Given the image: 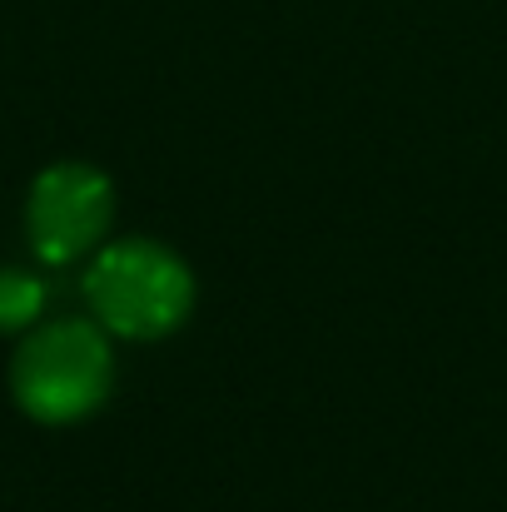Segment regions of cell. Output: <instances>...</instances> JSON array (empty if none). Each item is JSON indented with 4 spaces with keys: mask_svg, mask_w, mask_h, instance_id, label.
Here are the masks:
<instances>
[{
    "mask_svg": "<svg viewBox=\"0 0 507 512\" xmlns=\"http://www.w3.org/2000/svg\"><path fill=\"white\" fill-rule=\"evenodd\" d=\"M115 358L110 343L85 319H60L35 329L10 363V393L35 423H80L110 393Z\"/></svg>",
    "mask_w": 507,
    "mask_h": 512,
    "instance_id": "cell-1",
    "label": "cell"
},
{
    "mask_svg": "<svg viewBox=\"0 0 507 512\" xmlns=\"http://www.w3.org/2000/svg\"><path fill=\"white\" fill-rule=\"evenodd\" d=\"M85 299L110 334L165 339L169 329L184 324V314L194 304V279L165 244L125 239V244H110L90 264Z\"/></svg>",
    "mask_w": 507,
    "mask_h": 512,
    "instance_id": "cell-2",
    "label": "cell"
},
{
    "mask_svg": "<svg viewBox=\"0 0 507 512\" xmlns=\"http://www.w3.org/2000/svg\"><path fill=\"white\" fill-rule=\"evenodd\" d=\"M110 214H115L110 179L90 165H50L30 184L25 204L30 244L45 264H70L85 249H95L100 234L110 229Z\"/></svg>",
    "mask_w": 507,
    "mask_h": 512,
    "instance_id": "cell-3",
    "label": "cell"
},
{
    "mask_svg": "<svg viewBox=\"0 0 507 512\" xmlns=\"http://www.w3.org/2000/svg\"><path fill=\"white\" fill-rule=\"evenodd\" d=\"M40 309H45L40 279H30L20 269H0V334H15V329L35 324Z\"/></svg>",
    "mask_w": 507,
    "mask_h": 512,
    "instance_id": "cell-4",
    "label": "cell"
}]
</instances>
